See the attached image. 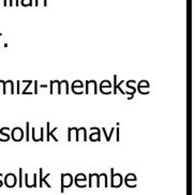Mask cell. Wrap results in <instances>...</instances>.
I'll list each match as a JSON object with an SVG mask.
<instances>
[{"label":"cell","mask_w":195,"mask_h":195,"mask_svg":"<svg viewBox=\"0 0 195 195\" xmlns=\"http://www.w3.org/2000/svg\"><path fill=\"white\" fill-rule=\"evenodd\" d=\"M11 136H12L13 140H15V142H19V140H23L24 137V131L22 128H14V129L12 130V134H11Z\"/></svg>","instance_id":"1"},{"label":"cell","mask_w":195,"mask_h":195,"mask_svg":"<svg viewBox=\"0 0 195 195\" xmlns=\"http://www.w3.org/2000/svg\"><path fill=\"white\" fill-rule=\"evenodd\" d=\"M72 176L70 174H64L61 177V182H62V192H63V188H68L72 185Z\"/></svg>","instance_id":"2"},{"label":"cell","mask_w":195,"mask_h":195,"mask_svg":"<svg viewBox=\"0 0 195 195\" xmlns=\"http://www.w3.org/2000/svg\"><path fill=\"white\" fill-rule=\"evenodd\" d=\"M16 183V177L14 176L13 174H8L4 178V185L9 188H12L15 185Z\"/></svg>","instance_id":"3"},{"label":"cell","mask_w":195,"mask_h":195,"mask_svg":"<svg viewBox=\"0 0 195 195\" xmlns=\"http://www.w3.org/2000/svg\"><path fill=\"white\" fill-rule=\"evenodd\" d=\"M112 183H113V187H120L122 183V176L120 174H113V178H112Z\"/></svg>","instance_id":"4"},{"label":"cell","mask_w":195,"mask_h":195,"mask_svg":"<svg viewBox=\"0 0 195 195\" xmlns=\"http://www.w3.org/2000/svg\"><path fill=\"white\" fill-rule=\"evenodd\" d=\"M28 130H29V124L27 123V131H28ZM26 140H29V133H28V132H27V137H26Z\"/></svg>","instance_id":"5"},{"label":"cell","mask_w":195,"mask_h":195,"mask_svg":"<svg viewBox=\"0 0 195 195\" xmlns=\"http://www.w3.org/2000/svg\"><path fill=\"white\" fill-rule=\"evenodd\" d=\"M9 4H10V6H12V4H13V0H10V3H9Z\"/></svg>","instance_id":"6"},{"label":"cell","mask_w":195,"mask_h":195,"mask_svg":"<svg viewBox=\"0 0 195 195\" xmlns=\"http://www.w3.org/2000/svg\"><path fill=\"white\" fill-rule=\"evenodd\" d=\"M0 35H1V33H0Z\"/></svg>","instance_id":"7"}]
</instances>
